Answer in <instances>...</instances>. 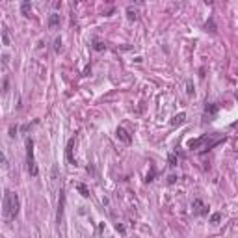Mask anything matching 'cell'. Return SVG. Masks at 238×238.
Returning a JSON list of instances; mask_svg holds the SVG:
<instances>
[{
	"label": "cell",
	"instance_id": "6da1fadb",
	"mask_svg": "<svg viewBox=\"0 0 238 238\" xmlns=\"http://www.w3.org/2000/svg\"><path fill=\"white\" fill-rule=\"evenodd\" d=\"M2 214H4V218L8 221H11L17 218V214H19V208H20V203H19V196L15 192L11 190H6L4 193V205H2Z\"/></svg>",
	"mask_w": 238,
	"mask_h": 238
},
{
	"label": "cell",
	"instance_id": "7a4b0ae2",
	"mask_svg": "<svg viewBox=\"0 0 238 238\" xmlns=\"http://www.w3.org/2000/svg\"><path fill=\"white\" fill-rule=\"evenodd\" d=\"M26 162H28V173L32 177H37V164H36V158H34V142L28 139L26 142Z\"/></svg>",
	"mask_w": 238,
	"mask_h": 238
},
{
	"label": "cell",
	"instance_id": "3957f363",
	"mask_svg": "<svg viewBox=\"0 0 238 238\" xmlns=\"http://www.w3.org/2000/svg\"><path fill=\"white\" fill-rule=\"evenodd\" d=\"M192 208H193V212L199 214V216H203V214H207V212H208V210H207V205H205L201 199H193Z\"/></svg>",
	"mask_w": 238,
	"mask_h": 238
},
{
	"label": "cell",
	"instance_id": "277c9868",
	"mask_svg": "<svg viewBox=\"0 0 238 238\" xmlns=\"http://www.w3.org/2000/svg\"><path fill=\"white\" fill-rule=\"evenodd\" d=\"M115 134H117V138L121 139L123 143H130L132 142V138H130V134H128V130H127L125 127H119L117 130H115Z\"/></svg>",
	"mask_w": 238,
	"mask_h": 238
},
{
	"label": "cell",
	"instance_id": "5b68a950",
	"mask_svg": "<svg viewBox=\"0 0 238 238\" xmlns=\"http://www.w3.org/2000/svg\"><path fill=\"white\" fill-rule=\"evenodd\" d=\"M63 207H65V193H63V190H60V203H58V223L61 221L63 218Z\"/></svg>",
	"mask_w": 238,
	"mask_h": 238
},
{
	"label": "cell",
	"instance_id": "8992f818",
	"mask_svg": "<svg viewBox=\"0 0 238 238\" xmlns=\"http://www.w3.org/2000/svg\"><path fill=\"white\" fill-rule=\"evenodd\" d=\"M207 139H208V136H199L196 139H190V142H188V149H199Z\"/></svg>",
	"mask_w": 238,
	"mask_h": 238
},
{
	"label": "cell",
	"instance_id": "52a82bcc",
	"mask_svg": "<svg viewBox=\"0 0 238 238\" xmlns=\"http://www.w3.org/2000/svg\"><path fill=\"white\" fill-rule=\"evenodd\" d=\"M184 119H186V114H184V112H180V114H177V115H173V119H171V125H173V127L182 125V123H184Z\"/></svg>",
	"mask_w": 238,
	"mask_h": 238
},
{
	"label": "cell",
	"instance_id": "ba28073f",
	"mask_svg": "<svg viewBox=\"0 0 238 238\" xmlns=\"http://www.w3.org/2000/svg\"><path fill=\"white\" fill-rule=\"evenodd\" d=\"M60 24V15L58 13H50V17H49V26L50 28H56Z\"/></svg>",
	"mask_w": 238,
	"mask_h": 238
},
{
	"label": "cell",
	"instance_id": "9c48e42d",
	"mask_svg": "<svg viewBox=\"0 0 238 238\" xmlns=\"http://www.w3.org/2000/svg\"><path fill=\"white\" fill-rule=\"evenodd\" d=\"M77 190L80 192L82 197H89V190H88V186H86V184H82V182H78V184H77Z\"/></svg>",
	"mask_w": 238,
	"mask_h": 238
},
{
	"label": "cell",
	"instance_id": "30bf717a",
	"mask_svg": "<svg viewBox=\"0 0 238 238\" xmlns=\"http://www.w3.org/2000/svg\"><path fill=\"white\" fill-rule=\"evenodd\" d=\"M20 11H23L24 17H30V13H32V4H30V2H23V6H20Z\"/></svg>",
	"mask_w": 238,
	"mask_h": 238
},
{
	"label": "cell",
	"instance_id": "8fae6325",
	"mask_svg": "<svg viewBox=\"0 0 238 238\" xmlns=\"http://www.w3.org/2000/svg\"><path fill=\"white\" fill-rule=\"evenodd\" d=\"M127 17L130 19V20H136L138 19V11H136V9H132V6L127 8Z\"/></svg>",
	"mask_w": 238,
	"mask_h": 238
},
{
	"label": "cell",
	"instance_id": "7c38bea8",
	"mask_svg": "<svg viewBox=\"0 0 238 238\" xmlns=\"http://www.w3.org/2000/svg\"><path fill=\"white\" fill-rule=\"evenodd\" d=\"M73 145H74V139H69L67 143V160L73 162Z\"/></svg>",
	"mask_w": 238,
	"mask_h": 238
},
{
	"label": "cell",
	"instance_id": "4fadbf2b",
	"mask_svg": "<svg viewBox=\"0 0 238 238\" xmlns=\"http://www.w3.org/2000/svg\"><path fill=\"white\" fill-rule=\"evenodd\" d=\"M93 49L101 52V50H104V49H106V45H104V43H102V41H99V39H95V41H93Z\"/></svg>",
	"mask_w": 238,
	"mask_h": 238
},
{
	"label": "cell",
	"instance_id": "5bb4252c",
	"mask_svg": "<svg viewBox=\"0 0 238 238\" xmlns=\"http://www.w3.org/2000/svg\"><path fill=\"white\" fill-rule=\"evenodd\" d=\"M186 93H188L190 97H192L193 93H196V89H193V84H192V80H188V82H186Z\"/></svg>",
	"mask_w": 238,
	"mask_h": 238
},
{
	"label": "cell",
	"instance_id": "9a60e30c",
	"mask_svg": "<svg viewBox=\"0 0 238 238\" xmlns=\"http://www.w3.org/2000/svg\"><path fill=\"white\" fill-rule=\"evenodd\" d=\"M220 220H221V214H220V212H214V214L210 216V223H218Z\"/></svg>",
	"mask_w": 238,
	"mask_h": 238
},
{
	"label": "cell",
	"instance_id": "2e32d148",
	"mask_svg": "<svg viewBox=\"0 0 238 238\" xmlns=\"http://www.w3.org/2000/svg\"><path fill=\"white\" fill-rule=\"evenodd\" d=\"M0 164H2V166H8V158H6V155H4L2 149H0Z\"/></svg>",
	"mask_w": 238,
	"mask_h": 238
},
{
	"label": "cell",
	"instance_id": "e0dca14e",
	"mask_svg": "<svg viewBox=\"0 0 238 238\" xmlns=\"http://www.w3.org/2000/svg\"><path fill=\"white\" fill-rule=\"evenodd\" d=\"M216 114V112H218V106H216V104H210V106H207V114Z\"/></svg>",
	"mask_w": 238,
	"mask_h": 238
},
{
	"label": "cell",
	"instance_id": "ac0fdd59",
	"mask_svg": "<svg viewBox=\"0 0 238 238\" xmlns=\"http://www.w3.org/2000/svg\"><path fill=\"white\" fill-rule=\"evenodd\" d=\"M2 41H4V45H9V36H8V32H6V30L2 32Z\"/></svg>",
	"mask_w": 238,
	"mask_h": 238
},
{
	"label": "cell",
	"instance_id": "d6986e66",
	"mask_svg": "<svg viewBox=\"0 0 238 238\" xmlns=\"http://www.w3.org/2000/svg\"><path fill=\"white\" fill-rule=\"evenodd\" d=\"M115 231H119V233H121V234H125V233H127V229H125V225H121V223H117V225H115Z\"/></svg>",
	"mask_w": 238,
	"mask_h": 238
},
{
	"label": "cell",
	"instance_id": "ffe728a7",
	"mask_svg": "<svg viewBox=\"0 0 238 238\" xmlns=\"http://www.w3.org/2000/svg\"><path fill=\"white\" fill-rule=\"evenodd\" d=\"M54 49H56V50H60V49H61V39H60V37H58L56 41H54Z\"/></svg>",
	"mask_w": 238,
	"mask_h": 238
},
{
	"label": "cell",
	"instance_id": "44dd1931",
	"mask_svg": "<svg viewBox=\"0 0 238 238\" xmlns=\"http://www.w3.org/2000/svg\"><path fill=\"white\" fill-rule=\"evenodd\" d=\"M169 164H171V166H177V156H175V155L169 156Z\"/></svg>",
	"mask_w": 238,
	"mask_h": 238
},
{
	"label": "cell",
	"instance_id": "7402d4cb",
	"mask_svg": "<svg viewBox=\"0 0 238 238\" xmlns=\"http://www.w3.org/2000/svg\"><path fill=\"white\" fill-rule=\"evenodd\" d=\"M175 180H177V177H175V175H169V177H168V184H173Z\"/></svg>",
	"mask_w": 238,
	"mask_h": 238
},
{
	"label": "cell",
	"instance_id": "603a6c76",
	"mask_svg": "<svg viewBox=\"0 0 238 238\" xmlns=\"http://www.w3.org/2000/svg\"><path fill=\"white\" fill-rule=\"evenodd\" d=\"M17 134V127H11L9 128V136H15Z\"/></svg>",
	"mask_w": 238,
	"mask_h": 238
}]
</instances>
